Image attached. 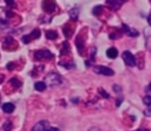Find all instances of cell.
<instances>
[{
	"label": "cell",
	"instance_id": "6da1fadb",
	"mask_svg": "<svg viewBox=\"0 0 151 131\" xmlns=\"http://www.w3.org/2000/svg\"><path fill=\"white\" fill-rule=\"evenodd\" d=\"M60 83H61V77L55 72H51L45 77V84L46 85L55 86V85H59Z\"/></svg>",
	"mask_w": 151,
	"mask_h": 131
},
{
	"label": "cell",
	"instance_id": "7a4b0ae2",
	"mask_svg": "<svg viewBox=\"0 0 151 131\" xmlns=\"http://www.w3.org/2000/svg\"><path fill=\"white\" fill-rule=\"evenodd\" d=\"M53 58V53L48 50H39L34 52V59L35 60H50Z\"/></svg>",
	"mask_w": 151,
	"mask_h": 131
},
{
	"label": "cell",
	"instance_id": "3957f363",
	"mask_svg": "<svg viewBox=\"0 0 151 131\" xmlns=\"http://www.w3.org/2000/svg\"><path fill=\"white\" fill-rule=\"evenodd\" d=\"M41 35V32H40V30L39 28H34L29 34H26V35H24L21 39H22V42L24 44H28V42H31L32 40H34V39H38L39 37Z\"/></svg>",
	"mask_w": 151,
	"mask_h": 131
},
{
	"label": "cell",
	"instance_id": "277c9868",
	"mask_svg": "<svg viewBox=\"0 0 151 131\" xmlns=\"http://www.w3.org/2000/svg\"><path fill=\"white\" fill-rule=\"evenodd\" d=\"M123 60H124V63L127 66H131V67L136 66V58H134V55L130 51L123 52Z\"/></svg>",
	"mask_w": 151,
	"mask_h": 131
},
{
	"label": "cell",
	"instance_id": "5b68a950",
	"mask_svg": "<svg viewBox=\"0 0 151 131\" xmlns=\"http://www.w3.org/2000/svg\"><path fill=\"white\" fill-rule=\"evenodd\" d=\"M55 7H57V4L54 0H44L42 1V9L46 12V13H52L55 11Z\"/></svg>",
	"mask_w": 151,
	"mask_h": 131
},
{
	"label": "cell",
	"instance_id": "8992f818",
	"mask_svg": "<svg viewBox=\"0 0 151 131\" xmlns=\"http://www.w3.org/2000/svg\"><path fill=\"white\" fill-rule=\"evenodd\" d=\"M93 70L96 73L103 74V76H113L114 74L113 70H111L110 67H106V66H94Z\"/></svg>",
	"mask_w": 151,
	"mask_h": 131
},
{
	"label": "cell",
	"instance_id": "52a82bcc",
	"mask_svg": "<svg viewBox=\"0 0 151 131\" xmlns=\"http://www.w3.org/2000/svg\"><path fill=\"white\" fill-rule=\"evenodd\" d=\"M48 127V122L47 120H40L37 124H34V126L32 127V131H45Z\"/></svg>",
	"mask_w": 151,
	"mask_h": 131
},
{
	"label": "cell",
	"instance_id": "ba28073f",
	"mask_svg": "<svg viewBox=\"0 0 151 131\" xmlns=\"http://www.w3.org/2000/svg\"><path fill=\"white\" fill-rule=\"evenodd\" d=\"M126 0H106V4L112 8V9H118Z\"/></svg>",
	"mask_w": 151,
	"mask_h": 131
},
{
	"label": "cell",
	"instance_id": "9c48e42d",
	"mask_svg": "<svg viewBox=\"0 0 151 131\" xmlns=\"http://www.w3.org/2000/svg\"><path fill=\"white\" fill-rule=\"evenodd\" d=\"M1 109H2V111H4L5 113H11V112L14 111L15 106H14L12 103H5V104L1 105Z\"/></svg>",
	"mask_w": 151,
	"mask_h": 131
},
{
	"label": "cell",
	"instance_id": "30bf717a",
	"mask_svg": "<svg viewBox=\"0 0 151 131\" xmlns=\"http://www.w3.org/2000/svg\"><path fill=\"white\" fill-rule=\"evenodd\" d=\"M123 31H124L127 35H130V37H137V35H138V32H137V31H134V30L130 28V27H129V26H126L125 24L123 25Z\"/></svg>",
	"mask_w": 151,
	"mask_h": 131
},
{
	"label": "cell",
	"instance_id": "8fae6325",
	"mask_svg": "<svg viewBox=\"0 0 151 131\" xmlns=\"http://www.w3.org/2000/svg\"><path fill=\"white\" fill-rule=\"evenodd\" d=\"M45 37H46V39H48V40H54V39L58 38V33H57L55 31H53V30H48V31H46Z\"/></svg>",
	"mask_w": 151,
	"mask_h": 131
},
{
	"label": "cell",
	"instance_id": "7c38bea8",
	"mask_svg": "<svg viewBox=\"0 0 151 131\" xmlns=\"http://www.w3.org/2000/svg\"><path fill=\"white\" fill-rule=\"evenodd\" d=\"M76 46H77V48H78V52H79V54H83L84 42H83V39L80 38V35H78V37H77V39H76Z\"/></svg>",
	"mask_w": 151,
	"mask_h": 131
},
{
	"label": "cell",
	"instance_id": "4fadbf2b",
	"mask_svg": "<svg viewBox=\"0 0 151 131\" xmlns=\"http://www.w3.org/2000/svg\"><path fill=\"white\" fill-rule=\"evenodd\" d=\"M106 55H107L109 58H111V59H114V58L118 55V51H117V48H116V47H110V48H107V51H106Z\"/></svg>",
	"mask_w": 151,
	"mask_h": 131
},
{
	"label": "cell",
	"instance_id": "5bb4252c",
	"mask_svg": "<svg viewBox=\"0 0 151 131\" xmlns=\"http://www.w3.org/2000/svg\"><path fill=\"white\" fill-rule=\"evenodd\" d=\"M64 34H65V37H66V38H71V37H72V34H73V27H72V26H70V25L64 26Z\"/></svg>",
	"mask_w": 151,
	"mask_h": 131
},
{
	"label": "cell",
	"instance_id": "9a60e30c",
	"mask_svg": "<svg viewBox=\"0 0 151 131\" xmlns=\"http://www.w3.org/2000/svg\"><path fill=\"white\" fill-rule=\"evenodd\" d=\"M46 84H45V81H37L35 84H34V89L37 90V91H44L45 89H46Z\"/></svg>",
	"mask_w": 151,
	"mask_h": 131
},
{
	"label": "cell",
	"instance_id": "2e32d148",
	"mask_svg": "<svg viewBox=\"0 0 151 131\" xmlns=\"http://www.w3.org/2000/svg\"><path fill=\"white\" fill-rule=\"evenodd\" d=\"M70 52V45L68 42L64 41L63 42V48H61V54H65V53H68Z\"/></svg>",
	"mask_w": 151,
	"mask_h": 131
},
{
	"label": "cell",
	"instance_id": "e0dca14e",
	"mask_svg": "<svg viewBox=\"0 0 151 131\" xmlns=\"http://www.w3.org/2000/svg\"><path fill=\"white\" fill-rule=\"evenodd\" d=\"M9 83H11L14 87H20V86H21V81H19L17 78H12V79L9 80Z\"/></svg>",
	"mask_w": 151,
	"mask_h": 131
},
{
	"label": "cell",
	"instance_id": "ac0fdd59",
	"mask_svg": "<svg viewBox=\"0 0 151 131\" xmlns=\"http://www.w3.org/2000/svg\"><path fill=\"white\" fill-rule=\"evenodd\" d=\"M143 103L147 106V105H151V96H149V94H146L144 98H143Z\"/></svg>",
	"mask_w": 151,
	"mask_h": 131
},
{
	"label": "cell",
	"instance_id": "d6986e66",
	"mask_svg": "<svg viewBox=\"0 0 151 131\" xmlns=\"http://www.w3.org/2000/svg\"><path fill=\"white\" fill-rule=\"evenodd\" d=\"M12 127H13V125H12L11 122H6V123L4 124V130H5V131H11Z\"/></svg>",
	"mask_w": 151,
	"mask_h": 131
},
{
	"label": "cell",
	"instance_id": "ffe728a7",
	"mask_svg": "<svg viewBox=\"0 0 151 131\" xmlns=\"http://www.w3.org/2000/svg\"><path fill=\"white\" fill-rule=\"evenodd\" d=\"M70 15H71L72 19H76V18L78 17V9H77V8L71 9V11H70Z\"/></svg>",
	"mask_w": 151,
	"mask_h": 131
},
{
	"label": "cell",
	"instance_id": "44dd1931",
	"mask_svg": "<svg viewBox=\"0 0 151 131\" xmlns=\"http://www.w3.org/2000/svg\"><path fill=\"white\" fill-rule=\"evenodd\" d=\"M98 92H99V93L101 94V97H103V98H105V99H109V98H110L109 93H107L106 91H104L103 89H99V90H98Z\"/></svg>",
	"mask_w": 151,
	"mask_h": 131
},
{
	"label": "cell",
	"instance_id": "7402d4cb",
	"mask_svg": "<svg viewBox=\"0 0 151 131\" xmlns=\"http://www.w3.org/2000/svg\"><path fill=\"white\" fill-rule=\"evenodd\" d=\"M101 9H103V6H97V7H94V8H93V14H94V15H98V14L101 12Z\"/></svg>",
	"mask_w": 151,
	"mask_h": 131
},
{
	"label": "cell",
	"instance_id": "603a6c76",
	"mask_svg": "<svg viewBox=\"0 0 151 131\" xmlns=\"http://www.w3.org/2000/svg\"><path fill=\"white\" fill-rule=\"evenodd\" d=\"M144 114L147 116V117H151V105H147L145 111H144Z\"/></svg>",
	"mask_w": 151,
	"mask_h": 131
},
{
	"label": "cell",
	"instance_id": "cb8c5ba5",
	"mask_svg": "<svg viewBox=\"0 0 151 131\" xmlns=\"http://www.w3.org/2000/svg\"><path fill=\"white\" fill-rule=\"evenodd\" d=\"M5 2H6V5H8L9 7H14V6H15L14 0H5Z\"/></svg>",
	"mask_w": 151,
	"mask_h": 131
},
{
	"label": "cell",
	"instance_id": "d4e9b609",
	"mask_svg": "<svg viewBox=\"0 0 151 131\" xmlns=\"http://www.w3.org/2000/svg\"><path fill=\"white\" fill-rule=\"evenodd\" d=\"M6 66H7L8 70H13V68H14V63H8Z\"/></svg>",
	"mask_w": 151,
	"mask_h": 131
},
{
	"label": "cell",
	"instance_id": "484cf974",
	"mask_svg": "<svg viewBox=\"0 0 151 131\" xmlns=\"http://www.w3.org/2000/svg\"><path fill=\"white\" fill-rule=\"evenodd\" d=\"M113 90L116 92H122V89L119 87V85H113Z\"/></svg>",
	"mask_w": 151,
	"mask_h": 131
},
{
	"label": "cell",
	"instance_id": "4316f807",
	"mask_svg": "<svg viewBox=\"0 0 151 131\" xmlns=\"http://www.w3.org/2000/svg\"><path fill=\"white\" fill-rule=\"evenodd\" d=\"M45 131H60L58 127H47Z\"/></svg>",
	"mask_w": 151,
	"mask_h": 131
},
{
	"label": "cell",
	"instance_id": "83f0119b",
	"mask_svg": "<svg viewBox=\"0 0 151 131\" xmlns=\"http://www.w3.org/2000/svg\"><path fill=\"white\" fill-rule=\"evenodd\" d=\"M88 131H100V129H99V127H97V126H93V127H91Z\"/></svg>",
	"mask_w": 151,
	"mask_h": 131
},
{
	"label": "cell",
	"instance_id": "f1b7e54d",
	"mask_svg": "<svg viewBox=\"0 0 151 131\" xmlns=\"http://www.w3.org/2000/svg\"><path fill=\"white\" fill-rule=\"evenodd\" d=\"M147 22H149V25L151 26V14H149V17H147Z\"/></svg>",
	"mask_w": 151,
	"mask_h": 131
},
{
	"label": "cell",
	"instance_id": "f546056e",
	"mask_svg": "<svg viewBox=\"0 0 151 131\" xmlns=\"http://www.w3.org/2000/svg\"><path fill=\"white\" fill-rule=\"evenodd\" d=\"M4 79H5V78H4V76H0V83H2V81H4Z\"/></svg>",
	"mask_w": 151,
	"mask_h": 131
},
{
	"label": "cell",
	"instance_id": "4dcf8cb0",
	"mask_svg": "<svg viewBox=\"0 0 151 131\" xmlns=\"http://www.w3.org/2000/svg\"><path fill=\"white\" fill-rule=\"evenodd\" d=\"M136 131H150V130H145V129H139V130H136Z\"/></svg>",
	"mask_w": 151,
	"mask_h": 131
},
{
	"label": "cell",
	"instance_id": "1f68e13d",
	"mask_svg": "<svg viewBox=\"0 0 151 131\" xmlns=\"http://www.w3.org/2000/svg\"><path fill=\"white\" fill-rule=\"evenodd\" d=\"M147 89H149V90H150V91H151V83H150V84H149V87H147Z\"/></svg>",
	"mask_w": 151,
	"mask_h": 131
}]
</instances>
